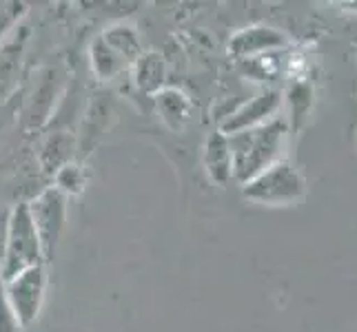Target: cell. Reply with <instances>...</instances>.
<instances>
[{
	"label": "cell",
	"mask_w": 357,
	"mask_h": 332,
	"mask_svg": "<svg viewBox=\"0 0 357 332\" xmlns=\"http://www.w3.org/2000/svg\"><path fill=\"white\" fill-rule=\"evenodd\" d=\"M43 248L27 204L11 208L5 239H0V281H9L33 266H43Z\"/></svg>",
	"instance_id": "1"
},
{
	"label": "cell",
	"mask_w": 357,
	"mask_h": 332,
	"mask_svg": "<svg viewBox=\"0 0 357 332\" xmlns=\"http://www.w3.org/2000/svg\"><path fill=\"white\" fill-rule=\"evenodd\" d=\"M47 290V270L43 266H33L24 270L18 277L5 281L3 297L5 303L14 317V322L20 326V330L29 328L36 319H38L45 301Z\"/></svg>",
	"instance_id": "2"
},
{
	"label": "cell",
	"mask_w": 357,
	"mask_h": 332,
	"mask_svg": "<svg viewBox=\"0 0 357 332\" xmlns=\"http://www.w3.org/2000/svg\"><path fill=\"white\" fill-rule=\"evenodd\" d=\"M27 206H29V215L36 226V232H38V239H40L43 260L52 262L58 248V239L63 235V228L67 221V198L56 187H49L38 198H33Z\"/></svg>",
	"instance_id": "3"
},
{
	"label": "cell",
	"mask_w": 357,
	"mask_h": 332,
	"mask_svg": "<svg viewBox=\"0 0 357 332\" xmlns=\"http://www.w3.org/2000/svg\"><path fill=\"white\" fill-rule=\"evenodd\" d=\"M31 29L24 20H18L14 27L7 31V35L0 40V102L14 93L18 87L22 60L29 47Z\"/></svg>",
	"instance_id": "4"
},
{
	"label": "cell",
	"mask_w": 357,
	"mask_h": 332,
	"mask_svg": "<svg viewBox=\"0 0 357 332\" xmlns=\"http://www.w3.org/2000/svg\"><path fill=\"white\" fill-rule=\"evenodd\" d=\"M295 187H298V182L287 166H273L246 187V195L260 202H278L289 198Z\"/></svg>",
	"instance_id": "5"
},
{
	"label": "cell",
	"mask_w": 357,
	"mask_h": 332,
	"mask_svg": "<svg viewBox=\"0 0 357 332\" xmlns=\"http://www.w3.org/2000/svg\"><path fill=\"white\" fill-rule=\"evenodd\" d=\"M135 89L146 95H155L165 89L167 80V63L158 52H142V56L129 67Z\"/></svg>",
	"instance_id": "6"
},
{
	"label": "cell",
	"mask_w": 357,
	"mask_h": 332,
	"mask_svg": "<svg viewBox=\"0 0 357 332\" xmlns=\"http://www.w3.org/2000/svg\"><path fill=\"white\" fill-rule=\"evenodd\" d=\"M155 109L160 113V120L171 131H180L191 118V100L189 95L176 89V87H165L153 95Z\"/></svg>",
	"instance_id": "7"
},
{
	"label": "cell",
	"mask_w": 357,
	"mask_h": 332,
	"mask_svg": "<svg viewBox=\"0 0 357 332\" xmlns=\"http://www.w3.org/2000/svg\"><path fill=\"white\" fill-rule=\"evenodd\" d=\"M73 151H76V140L67 131L49 133L40 146V166L45 173L56 175L65 164L73 162Z\"/></svg>",
	"instance_id": "8"
},
{
	"label": "cell",
	"mask_w": 357,
	"mask_h": 332,
	"mask_svg": "<svg viewBox=\"0 0 357 332\" xmlns=\"http://www.w3.org/2000/svg\"><path fill=\"white\" fill-rule=\"evenodd\" d=\"M100 38L107 42V47H112L114 52L125 60V63L131 67L135 60L142 56V40L140 33L135 31V27L127 22H116L109 24V27L100 33Z\"/></svg>",
	"instance_id": "9"
},
{
	"label": "cell",
	"mask_w": 357,
	"mask_h": 332,
	"mask_svg": "<svg viewBox=\"0 0 357 332\" xmlns=\"http://www.w3.org/2000/svg\"><path fill=\"white\" fill-rule=\"evenodd\" d=\"M89 65H91L93 76L100 82H112L122 71L129 69V65L114 52L112 47H107V42L100 38V35H96L89 45Z\"/></svg>",
	"instance_id": "10"
},
{
	"label": "cell",
	"mask_w": 357,
	"mask_h": 332,
	"mask_svg": "<svg viewBox=\"0 0 357 332\" xmlns=\"http://www.w3.org/2000/svg\"><path fill=\"white\" fill-rule=\"evenodd\" d=\"M204 166L208 171V175L215 182H227L229 175L233 173V159H231V149L229 140L225 133H213L206 140L204 146Z\"/></svg>",
	"instance_id": "11"
},
{
	"label": "cell",
	"mask_w": 357,
	"mask_h": 332,
	"mask_svg": "<svg viewBox=\"0 0 357 332\" xmlns=\"http://www.w3.org/2000/svg\"><path fill=\"white\" fill-rule=\"evenodd\" d=\"M54 187L69 198V195H80L84 191V184H87V173L78 162H69L54 175Z\"/></svg>",
	"instance_id": "12"
},
{
	"label": "cell",
	"mask_w": 357,
	"mask_h": 332,
	"mask_svg": "<svg viewBox=\"0 0 357 332\" xmlns=\"http://www.w3.org/2000/svg\"><path fill=\"white\" fill-rule=\"evenodd\" d=\"M16 22H18V20H16L14 16H9V14H3V16H0V40L5 38L7 31H9L11 27H14Z\"/></svg>",
	"instance_id": "13"
}]
</instances>
